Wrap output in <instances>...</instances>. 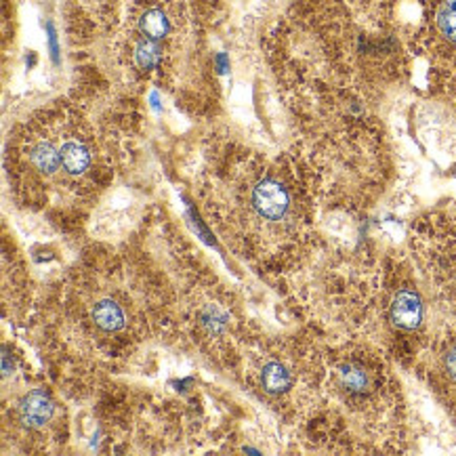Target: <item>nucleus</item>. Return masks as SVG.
Returning a JSON list of instances; mask_svg holds the SVG:
<instances>
[{
    "instance_id": "1",
    "label": "nucleus",
    "mask_w": 456,
    "mask_h": 456,
    "mask_svg": "<svg viewBox=\"0 0 456 456\" xmlns=\"http://www.w3.org/2000/svg\"><path fill=\"white\" fill-rule=\"evenodd\" d=\"M204 213L250 259L295 255L312 230L309 187L299 171L253 151H227L204 168Z\"/></svg>"
},
{
    "instance_id": "2",
    "label": "nucleus",
    "mask_w": 456,
    "mask_h": 456,
    "mask_svg": "<svg viewBox=\"0 0 456 456\" xmlns=\"http://www.w3.org/2000/svg\"><path fill=\"white\" fill-rule=\"evenodd\" d=\"M9 175L28 207L72 208L95 200L110 179V162L89 120L60 105L17 128L9 145Z\"/></svg>"
},
{
    "instance_id": "3",
    "label": "nucleus",
    "mask_w": 456,
    "mask_h": 456,
    "mask_svg": "<svg viewBox=\"0 0 456 456\" xmlns=\"http://www.w3.org/2000/svg\"><path fill=\"white\" fill-rule=\"evenodd\" d=\"M179 7L165 0H137L122 28L120 57L135 76H156L168 68L179 49Z\"/></svg>"
},
{
    "instance_id": "4",
    "label": "nucleus",
    "mask_w": 456,
    "mask_h": 456,
    "mask_svg": "<svg viewBox=\"0 0 456 456\" xmlns=\"http://www.w3.org/2000/svg\"><path fill=\"white\" fill-rule=\"evenodd\" d=\"M78 322L83 330L95 338L99 347L105 341H126L135 335L137 326L145 322V309L137 303L135 289H89L80 295Z\"/></svg>"
},
{
    "instance_id": "5",
    "label": "nucleus",
    "mask_w": 456,
    "mask_h": 456,
    "mask_svg": "<svg viewBox=\"0 0 456 456\" xmlns=\"http://www.w3.org/2000/svg\"><path fill=\"white\" fill-rule=\"evenodd\" d=\"M330 389L352 414L381 412L387 397V377L374 355L349 352L337 355L330 364Z\"/></svg>"
},
{
    "instance_id": "6",
    "label": "nucleus",
    "mask_w": 456,
    "mask_h": 456,
    "mask_svg": "<svg viewBox=\"0 0 456 456\" xmlns=\"http://www.w3.org/2000/svg\"><path fill=\"white\" fill-rule=\"evenodd\" d=\"M412 244L434 289L456 303V217L429 215L419 224Z\"/></svg>"
},
{
    "instance_id": "7",
    "label": "nucleus",
    "mask_w": 456,
    "mask_h": 456,
    "mask_svg": "<svg viewBox=\"0 0 456 456\" xmlns=\"http://www.w3.org/2000/svg\"><path fill=\"white\" fill-rule=\"evenodd\" d=\"M385 315L389 324L402 335H412L425 322V303L420 292L412 284H397L389 292Z\"/></svg>"
},
{
    "instance_id": "8",
    "label": "nucleus",
    "mask_w": 456,
    "mask_h": 456,
    "mask_svg": "<svg viewBox=\"0 0 456 456\" xmlns=\"http://www.w3.org/2000/svg\"><path fill=\"white\" fill-rule=\"evenodd\" d=\"M429 37V46L437 60L456 63V0L437 3Z\"/></svg>"
},
{
    "instance_id": "9",
    "label": "nucleus",
    "mask_w": 456,
    "mask_h": 456,
    "mask_svg": "<svg viewBox=\"0 0 456 456\" xmlns=\"http://www.w3.org/2000/svg\"><path fill=\"white\" fill-rule=\"evenodd\" d=\"M55 414V404L43 389H32L21 397L20 404L15 406V419L23 431L37 434L43 431L53 420Z\"/></svg>"
},
{
    "instance_id": "10",
    "label": "nucleus",
    "mask_w": 456,
    "mask_h": 456,
    "mask_svg": "<svg viewBox=\"0 0 456 456\" xmlns=\"http://www.w3.org/2000/svg\"><path fill=\"white\" fill-rule=\"evenodd\" d=\"M295 383H297L295 372H292L290 368L284 364V362L270 360L265 366H263L261 385L267 394H272V395L286 394V391H290L292 387H295Z\"/></svg>"
},
{
    "instance_id": "11",
    "label": "nucleus",
    "mask_w": 456,
    "mask_h": 456,
    "mask_svg": "<svg viewBox=\"0 0 456 456\" xmlns=\"http://www.w3.org/2000/svg\"><path fill=\"white\" fill-rule=\"evenodd\" d=\"M437 370L448 387H456V338L444 343L440 358H437Z\"/></svg>"
}]
</instances>
